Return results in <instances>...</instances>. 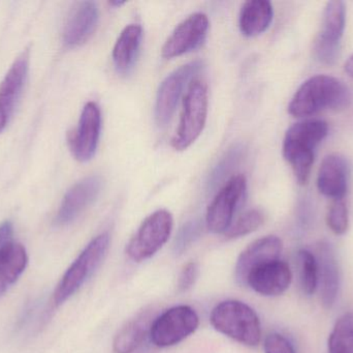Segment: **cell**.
Here are the masks:
<instances>
[{
    "label": "cell",
    "mask_w": 353,
    "mask_h": 353,
    "mask_svg": "<svg viewBox=\"0 0 353 353\" xmlns=\"http://www.w3.org/2000/svg\"><path fill=\"white\" fill-rule=\"evenodd\" d=\"M329 126L323 120H306L292 124L283 140V157L292 166L299 184H306L314 163V151L327 137Z\"/></svg>",
    "instance_id": "cell-1"
},
{
    "label": "cell",
    "mask_w": 353,
    "mask_h": 353,
    "mask_svg": "<svg viewBox=\"0 0 353 353\" xmlns=\"http://www.w3.org/2000/svg\"><path fill=\"white\" fill-rule=\"evenodd\" d=\"M350 99L347 88L338 79L317 75L301 85L290 101L288 112L294 117H304L325 109L345 107Z\"/></svg>",
    "instance_id": "cell-2"
},
{
    "label": "cell",
    "mask_w": 353,
    "mask_h": 353,
    "mask_svg": "<svg viewBox=\"0 0 353 353\" xmlns=\"http://www.w3.org/2000/svg\"><path fill=\"white\" fill-rule=\"evenodd\" d=\"M212 327L239 343L250 347L261 339V325L256 312L240 300H224L212 310Z\"/></svg>",
    "instance_id": "cell-3"
},
{
    "label": "cell",
    "mask_w": 353,
    "mask_h": 353,
    "mask_svg": "<svg viewBox=\"0 0 353 353\" xmlns=\"http://www.w3.org/2000/svg\"><path fill=\"white\" fill-rule=\"evenodd\" d=\"M109 247L110 236L108 233L99 234L87 245L78 258L68 267L56 287L54 292L56 306H61L70 300L88 281L103 263Z\"/></svg>",
    "instance_id": "cell-4"
},
{
    "label": "cell",
    "mask_w": 353,
    "mask_h": 353,
    "mask_svg": "<svg viewBox=\"0 0 353 353\" xmlns=\"http://www.w3.org/2000/svg\"><path fill=\"white\" fill-rule=\"evenodd\" d=\"M208 88L205 82L193 80L183 99L180 122L172 139L176 151H185L201 136L208 115Z\"/></svg>",
    "instance_id": "cell-5"
},
{
    "label": "cell",
    "mask_w": 353,
    "mask_h": 353,
    "mask_svg": "<svg viewBox=\"0 0 353 353\" xmlns=\"http://www.w3.org/2000/svg\"><path fill=\"white\" fill-rule=\"evenodd\" d=\"M174 219L170 211L159 209L144 220L126 247V253L136 263L154 256L169 240Z\"/></svg>",
    "instance_id": "cell-6"
},
{
    "label": "cell",
    "mask_w": 353,
    "mask_h": 353,
    "mask_svg": "<svg viewBox=\"0 0 353 353\" xmlns=\"http://www.w3.org/2000/svg\"><path fill=\"white\" fill-rule=\"evenodd\" d=\"M199 325V315L191 307H173L157 317L151 325V342L157 347H171L192 335Z\"/></svg>",
    "instance_id": "cell-7"
},
{
    "label": "cell",
    "mask_w": 353,
    "mask_h": 353,
    "mask_svg": "<svg viewBox=\"0 0 353 353\" xmlns=\"http://www.w3.org/2000/svg\"><path fill=\"white\" fill-rule=\"evenodd\" d=\"M247 182L244 175H234L226 182L210 203L205 215L208 229L225 233L234 222V213L244 198Z\"/></svg>",
    "instance_id": "cell-8"
},
{
    "label": "cell",
    "mask_w": 353,
    "mask_h": 353,
    "mask_svg": "<svg viewBox=\"0 0 353 353\" xmlns=\"http://www.w3.org/2000/svg\"><path fill=\"white\" fill-rule=\"evenodd\" d=\"M201 68L199 60L188 62L176 68L163 81L155 102V120L161 128L171 122L187 82L197 74Z\"/></svg>",
    "instance_id": "cell-9"
},
{
    "label": "cell",
    "mask_w": 353,
    "mask_h": 353,
    "mask_svg": "<svg viewBox=\"0 0 353 353\" xmlns=\"http://www.w3.org/2000/svg\"><path fill=\"white\" fill-rule=\"evenodd\" d=\"M101 130V109L94 102H89L83 108L78 128L70 133L68 145L79 162L90 161L97 153Z\"/></svg>",
    "instance_id": "cell-10"
},
{
    "label": "cell",
    "mask_w": 353,
    "mask_h": 353,
    "mask_svg": "<svg viewBox=\"0 0 353 353\" xmlns=\"http://www.w3.org/2000/svg\"><path fill=\"white\" fill-rule=\"evenodd\" d=\"M345 6L342 1H330L323 14V28L315 45V54L323 64L335 61L345 29Z\"/></svg>",
    "instance_id": "cell-11"
},
{
    "label": "cell",
    "mask_w": 353,
    "mask_h": 353,
    "mask_svg": "<svg viewBox=\"0 0 353 353\" xmlns=\"http://www.w3.org/2000/svg\"><path fill=\"white\" fill-rule=\"evenodd\" d=\"M209 29V19L203 12H195L176 27L163 45L161 54L167 59L188 53L203 44Z\"/></svg>",
    "instance_id": "cell-12"
},
{
    "label": "cell",
    "mask_w": 353,
    "mask_h": 353,
    "mask_svg": "<svg viewBox=\"0 0 353 353\" xmlns=\"http://www.w3.org/2000/svg\"><path fill=\"white\" fill-rule=\"evenodd\" d=\"M29 50L14 60L0 83V134L6 130L20 99L29 70Z\"/></svg>",
    "instance_id": "cell-13"
},
{
    "label": "cell",
    "mask_w": 353,
    "mask_h": 353,
    "mask_svg": "<svg viewBox=\"0 0 353 353\" xmlns=\"http://www.w3.org/2000/svg\"><path fill=\"white\" fill-rule=\"evenodd\" d=\"M103 180L99 175H90L74 184L62 199L55 223L65 226L74 222L89 205L94 202L101 193Z\"/></svg>",
    "instance_id": "cell-14"
},
{
    "label": "cell",
    "mask_w": 353,
    "mask_h": 353,
    "mask_svg": "<svg viewBox=\"0 0 353 353\" xmlns=\"http://www.w3.org/2000/svg\"><path fill=\"white\" fill-rule=\"evenodd\" d=\"M282 240L275 236H265L249 245L239 256L234 267V277L240 285H246L249 275L254 269L279 260L281 256Z\"/></svg>",
    "instance_id": "cell-15"
},
{
    "label": "cell",
    "mask_w": 353,
    "mask_h": 353,
    "mask_svg": "<svg viewBox=\"0 0 353 353\" xmlns=\"http://www.w3.org/2000/svg\"><path fill=\"white\" fill-rule=\"evenodd\" d=\"M99 18V8L95 2H77L64 25L62 35L64 46L72 49L84 45L94 33Z\"/></svg>",
    "instance_id": "cell-16"
},
{
    "label": "cell",
    "mask_w": 353,
    "mask_h": 353,
    "mask_svg": "<svg viewBox=\"0 0 353 353\" xmlns=\"http://www.w3.org/2000/svg\"><path fill=\"white\" fill-rule=\"evenodd\" d=\"M317 265H319V288L321 303L325 309H331L339 294L341 276L339 263L335 251L327 242H321L317 247Z\"/></svg>",
    "instance_id": "cell-17"
},
{
    "label": "cell",
    "mask_w": 353,
    "mask_h": 353,
    "mask_svg": "<svg viewBox=\"0 0 353 353\" xmlns=\"http://www.w3.org/2000/svg\"><path fill=\"white\" fill-rule=\"evenodd\" d=\"M292 269L288 263L276 260L254 269L249 275L246 285L263 296H278L290 288Z\"/></svg>",
    "instance_id": "cell-18"
},
{
    "label": "cell",
    "mask_w": 353,
    "mask_h": 353,
    "mask_svg": "<svg viewBox=\"0 0 353 353\" xmlns=\"http://www.w3.org/2000/svg\"><path fill=\"white\" fill-rule=\"evenodd\" d=\"M350 178V166L339 155H327L319 170L317 187L319 192L334 200H342L345 196Z\"/></svg>",
    "instance_id": "cell-19"
},
{
    "label": "cell",
    "mask_w": 353,
    "mask_h": 353,
    "mask_svg": "<svg viewBox=\"0 0 353 353\" xmlns=\"http://www.w3.org/2000/svg\"><path fill=\"white\" fill-rule=\"evenodd\" d=\"M143 29L130 24L120 33L113 49V61L119 74H128L134 68L142 44Z\"/></svg>",
    "instance_id": "cell-20"
},
{
    "label": "cell",
    "mask_w": 353,
    "mask_h": 353,
    "mask_svg": "<svg viewBox=\"0 0 353 353\" xmlns=\"http://www.w3.org/2000/svg\"><path fill=\"white\" fill-rule=\"evenodd\" d=\"M274 12L268 0H251L243 4L240 12V30L246 37H256L265 32L273 20Z\"/></svg>",
    "instance_id": "cell-21"
},
{
    "label": "cell",
    "mask_w": 353,
    "mask_h": 353,
    "mask_svg": "<svg viewBox=\"0 0 353 353\" xmlns=\"http://www.w3.org/2000/svg\"><path fill=\"white\" fill-rule=\"evenodd\" d=\"M28 255L21 244L12 242L0 251V298L24 273Z\"/></svg>",
    "instance_id": "cell-22"
},
{
    "label": "cell",
    "mask_w": 353,
    "mask_h": 353,
    "mask_svg": "<svg viewBox=\"0 0 353 353\" xmlns=\"http://www.w3.org/2000/svg\"><path fill=\"white\" fill-rule=\"evenodd\" d=\"M327 348L329 353H353V313H345L336 321Z\"/></svg>",
    "instance_id": "cell-23"
},
{
    "label": "cell",
    "mask_w": 353,
    "mask_h": 353,
    "mask_svg": "<svg viewBox=\"0 0 353 353\" xmlns=\"http://www.w3.org/2000/svg\"><path fill=\"white\" fill-rule=\"evenodd\" d=\"M146 335L145 327L137 321H130L124 325L113 342V350L115 353H134L140 347Z\"/></svg>",
    "instance_id": "cell-24"
},
{
    "label": "cell",
    "mask_w": 353,
    "mask_h": 353,
    "mask_svg": "<svg viewBox=\"0 0 353 353\" xmlns=\"http://www.w3.org/2000/svg\"><path fill=\"white\" fill-rule=\"evenodd\" d=\"M300 281L303 292L312 296L319 288V265L316 257L308 250H301L298 254Z\"/></svg>",
    "instance_id": "cell-25"
},
{
    "label": "cell",
    "mask_w": 353,
    "mask_h": 353,
    "mask_svg": "<svg viewBox=\"0 0 353 353\" xmlns=\"http://www.w3.org/2000/svg\"><path fill=\"white\" fill-rule=\"evenodd\" d=\"M265 222V216L259 209H250L245 211L226 230L224 236L228 240L242 238L256 231Z\"/></svg>",
    "instance_id": "cell-26"
},
{
    "label": "cell",
    "mask_w": 353,
    "mask_h": 353,
    "mask_svg": "<svg viewBox=\"0 0 353 353\" xmlns=\"http://www.w3.org/2000/svg\"><path fill=\"white\" fill-rule=\"evenodd\" d=\"M327 222L330 229L337 236H342L347 231L348 226H350V216H348V209L343 199L335 200V202L330 207Z\"/></svg>",
    "instance_id": "cell-27"
},
{
    "label": "cell",
    "mask_w": 353,
    "mask_h": 353,
    "mask_svg": "<svg viewBox=\"0 0 353 353\" xmlns=\"http://www.w3.org/2000/svg\"><path fill=\"white\" fill-rule=\"evenodd\" d=\"M243 147L236 146L232 147L226 153L225 157L220 161V163L216 166L215 169L212 172L211 176H210L209 186L210 188H214L217 186L224 178L226 174L230 173V170L234 167V165L238 164L242 158Z\"/></svg>",
    "instance_id": "cell-28"
},
{
    "label": "cell",
    "mask_w": 353,
    "mask_h": 353,
    "mask_svg": "<svg viewBox=\"0 0 353 353\" xmlns=\"http://www.w3.org/2000/svg\"><path fill=\"white\" fill-rule=\"evenodd\" d=\"M199 225L196 222H188L185 224L180 231L178 238H176V252H183L186 250L187 247L190 246L191 242H194L195 238L199 236Z\"/></svg>",
    "instance_id": "cell-29"
},
{
    "label": "cell",
    "mask_w": 353,
    "mask_h": 353,
    "mask_svg": "<svg viewBox=\"0 0 353 353\" xmlns=\"http://www.w3.org/2000/svg\"><path fill=\"white\" fill-rule=\"evenodd\" d=\"M265 353H296L292 344L280 334H270L265 340Z\"/></svg>",
    "instance_id": "cell-30"
},
{
    "label": "cell",
    "mask_w": 353,
    "mask_h": 353,
    "mask_svg": "<svg viewBox=\"0 0 353 353\" xmlns=\"http://www.w3.org/2000/svg\"><path fill=\"white\" fill-rule=\"evenodd\" d=\"M199 265L196 263L191 261L187 263L179 275L178 289L180 292H187L190 289L199 277Z\"/></svg>",
    "instance_id": "cell-31"
},
{
    "label": "cell",
    "mask_w": 353,
    "mask_h": 353,
    "mask_svg": "<svg viewBox=\"0 0 353 353\" xmlns=\"http://www.w3.org/2000/svg\"><path fill=\"white\" fill-rule=\"evenodd\" d=\"M14 236V226L12 222L6 221L0 225V251L12 244Z\"/></svg>",
    "instance_id": "cell-32"
},
{
    "label": "cell",
    "mask_w": 353,
    "mask_h": 353,
    "mask_svg": "<svg viewBox=\"0 0 353 353\" xmlns=\"http://www.w3.org/2000/svg\"><path fill=\"white\" fill-rule=\"evenodd\" d=\"M345 70L348 73L350 76L353 77V55L350 56V59H348L347 62H346Z\"/></svg>",
    "instance_id": "cell-33"
},
{
    "label": "cell",
    "mask_w": 353,
    "mask_h": 353,
    "mask_svg": "<svg viewBox=\"0 0 353 353\" xmlns=\"http://www.w3.org/2000/svg\"><path fill=\"white\" fill-rule=\"evenodd\" d=\"M124 3H125V2H119V1L110 2V4H111V6H123Z\"/></svg>",
    "instance_id": "cell-34"
}]
</instances>
